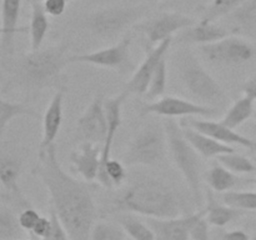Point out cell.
Instances as JSON below:
<instances>
[{
    "mask_svg": "<svg viewBox=\"0 0 256 240\" xmlns=\"http://www.w3.org/2000/svg\"><path fill=\"white\" fill-rule=\"evenodd\" d=\"M34 174L49 194V205L69 234L70 240H92L96 208L89 188L68 174L60 165L55 145L39 149Z\"/></svg>",
    "mask_w": 256,
    "mask_h": 240,
    "instance_id": "6da1fadb",
    "label": "cell"
},
{
    "mask_svg": "<svg viewBox=\"0 0 256 240\" xmlns=\"http://www.w3.org/2000/svg\"><path fill=\"white\" fill-rule=\"evenodd\" d=\"M108 212H134L148 218L180 216L182 202L179 194L162 179L142 178L114 198Z\"/></svg>",
    "mask_w": 256,
    "mask_h": 240,
    "instance_id": "7a4b0ae2",
    "label": "cell"
},
{
    "mask_svg": "<svg viewBox=\"0 0 256 240\" xmlns=\"http://www.w3.org/2000/svg\"><path fill=\"white\" fill-rule=\"evenodd\" d=\"M69 42L30 50L19 58L12 69V85L28 96H35L42 90L56 86L65 66L70 64Z\"/></svg>",
    "mask_w": 256,
    "mask_h": 240,
    "instance_id": "3957f363",
    "label": "cell"
},
{
    "mask_svg": "<svg viewBox=\"0 0 256 240\" xmlns=\"http://www.w3.org/2000/svg\"><path fill=\"white\" fill-rule=\"evenodd\" d=\"M166 132L169 154L176 169L182 172L192 192L195 202L202 200V155L188 142L182 132V124H178L172 118H165L162 122Z\"/></svg>",
    "mask_w": 256,
    "mask_h": 240,
    "instance_id": "277c9868",
    "label": "cell"
},
{
    "mask_svg": "<svg viewBox=\"0 0 256 240\" xmlns=\"http://www.w3.org/2000/svg\"><path fill=\"white\" fill-rule=\"evenodd\" d=\"M178 60L180 80L196 102L219 109L226 105L228 96L222 88L192 52H182Z\"/></svg>",
    "mask_w": 256,
    "mask_h": 240,
    "instance_id": "5b68a950",
    "label": "cell"
},
{
    "mask_svg": "<svg viewBox=\"0 0 256 240\" xmlns=\"http://www.w3.org/2000/svg\"><path fill=\"white\" fill-rule=\"evenodd\" d=\"M168 152L169 146L164 124L152 120L132 138L124 152L122 162L128 166H154L164 162Z\"/></svg>",
    "mask_w": 256,
    "mask_h": 240,
    "instance_id": "8992f818",
    "label": "cell"
},
{
    "mask_svg": "<svg viewBox=\"0 0 256 240\" xmlns=\"http://www.w3.org/2000/svg\"><path fill=\"white\" fill-rule=\"evenodd\" d=\"M144 6H110L92 12L85 26L100 39H115L144 16Z\"/></svg>",
    "mask_w": 256,
    "mask_h": 240,
    "instance_id": "52a82bcc",
    "label": "cell"
},
{
    "mask_svg": "<svg viewBox=\"0 0 256 240\" xmlns=\"http://www.w3.org/2000/svg\"><path fill=\"white\" fill-rule=\"evenodd\" d=\"M130 46H132V35L126 34L112 46L92 52L72 55L70 62L92 64L96 66L116 70L119 74H126L134 70V62L130 54Z\"/></svg>",
    "mask_w": 256,
    "mask_h": 240,
    "instance_id": "ba28073f",
    "label": "cell"
},
{
    "mask_svg": "<svg viewBox=\"0 0 256 240\" xmlns=\"http://www.w3.org/2000/svg\"><path fill=\"white\" fill-rule=\"evenodd\" d=\"M202 56L215 65H242L254 58L255 48L242 38L229 35L219 42L200 46Z\"/></svg>",
    "mask_w": 256,
    "mask_h": 240,
    "instance_id": "9c48e42d",
    "label": "cell"
},
{
    "mask_svg": "<svg viewBox=\"0 0 256 240\" xmlns=\"http://www.w3.org/2000/svg\"><path fill=\"white\" fill-rule=\"evenodd\" d=\"M220 112L219 108L208 106L200 102L178 96H164L155 102H146L140 109V115H158L164 118L200 116L215 118Z\"/></svg>",
    "mask_w": 256,
    "mask_h": 240,
    "instance_id": "30bf717a",
    "label": "cell"
},
{
    "mask_svg": "<svg viewBox=\"0 0 256 240\" xmlns=\"http://www.w3.org/2000/svg\"><path fill=\"white\" fill-rule=\"evenodd\" d=\"M194 24L195 20L188 15L176 12H164L152 19L139 22L135 25V29L145 35L149 46H155Z\"/></svg>",
    "mask_w": 256,
    "mask_h": 240,
    "instance_id": "8fae6325",
    "label": "cell"
},
{
    "mask_svg": "<svg viewBox=\"0 0 256 240\" xmlns=\"http://www.w3.org/2000/svg\"><path fill=\"white\" fill-rule=\"evenodd\" d=\"M22 169V160L14 154L2 150L0 156V182L2 185V198L9 206L24 210L32 208L19 185V176Z\"/></svg>",
    "mask_w": 256,
    "mask_h": 240,
    "instance_id": "7c38bea8",
    "label": "cell"
},
{
    "mask_svg": "<svg viewBox=\"0 0 256 240\" xmlns=\"http://www.w3.org/2000/svg\"><path fill=\"white\" fill-rule=\"evenodd\" d=\"M108 134V119L105 112V99L98 94L88 105L85 112L76 122L75 136L80 142H90L102 144Z\"/></svg>",
    "mask_w": 256,
    "mask_h": 240,
    "instance_id": "4fadbf2b",
    "label": "cell"
},
{
    "mask_svg": "<svg viewBox=\"0 0 256 240\" xmlns=\"http://www.w3.org/2000/svg\"><path fill=\"white\" fill-rule=\"evenodd\" d=\"M172 42V38L164 40V42H159L155 46H149L150 49L148 50L146 56L142 60V64L135 69L134 74L130 78L129 82L125 85L122 92L129 96V95H145L149 88L150 80H152V75H154L155 70L159 66L162 59H165L168 50L170 49Z\"/></svg>",
    "mask_w": 256,
    "mask_h": 240,
    "instance_id": "5bb4252c",
    "label": "cell"
},
{
    "mask_svg": "<svg viewBox=\"0 0 256 240\" xmlns=\"http://www.w3.org/2000/svg\"><path fill=\"white\" fill-rule=\"evenodd\" d=\"M182 126L192 128L198 132L206 134L214 138L218 142L226 145H240V146L249 149L252 152H256V142L250 138L244 136L240 132H235V129L226 126L224 122H215L210 119H200V118L189 116L188 119L182 122Z\"/></svg>",
    "mask_w": 256,
    "mask_h": 240,
    "instance_id": "9a60e30c",
    "label": "cell"
},
{
    "mask_svg": "<svg viewBox=\"0 0 256 240\" xmlns=\"http://www.w3.org/2000/svg\"><path fill=\"white\" fill-rule=\"evenodd\" d=\"M206 215V212H194L185 216L158 219L148 218L146 222L154 232L155 240H189L192 226Z\"/></svg>",
    "mask_w": 256,
    "mask_h": 240,
    "instance_id": "2e32d148",
    "label": "cell"
},
{
    "mask_svg": "<svg viewBox=\"0 0 256 240\" xmlns=\"http://www.w3.org/2000/svg\"><path fill=\"white\" fill-rule=\"evenodd\" d=\"M75 172L86 182L98 180L102 165V146L90 142H80L78 149L72 150L69 156Z\"/></svg>",
    "mask_w": 256,
    "mask_h": 240,
    "instance_id": "e0dca14e",
    "label": "cell"
},
{
    "mask_svg": "<svg viewBox=\"0 0 256 240\" xmlns=\"http://www.w3.org/2000/svg\"><path fill=\"white\" fill-rule=\"evenodd\" d=\"M232 34H236V32L229 25H220L216 22H205L200 20L198 24L195 22L194 25L182 30V34L178 38V42L205 45L219 42Z\"/></svg>",
    "mask_w": 256,
    "mask_h": 240,
    "instance_id": "ac0fdd59",
    "label": "cell"
},
{
    "mask_svg": "<svg viewBox=\"0 0 256 240\" xmlns=\"http://www.w3.org/2000/svg\"><path fill=\"white\" fill-rule=\"evenodd\" d=\"M126 98L128 95L122 92L116 96L105 99V112H106L108 119V134L106 138H105V142L102 145V165H100V170L106 164L108 160L112 159L110 155H112V144H114L115 136H116L118 132H119L120 126H122V104H124V100Z\"/></svg>",
    "mask_w": 256,
    "mask_h": 240,
    "instance_id": "d6986e66",
    "label": "cell"
},
{
    "mask_svg": "<svg viewBox=\"0 0 256 240\" xmlns=\"http://www.w3.org/2000/svg\"><path fill=\"white\" fill-rule=\"evenodd\" d=\"M62 104H64V90L58 89L50 100L42 116V139L39 149L54 144L62 124Z\"/></svg>",
    "mask_w": 256,
    "mask_h": 240,
    "instance_id": "ffe728a7",
    "label": "cell"
},
{
    "mask_svg": "<svg viewBox=\"0 0 256 240\" xmlns=\"http://www.w3.org/2000/svg\"><path fill=\"white\" fill-rule=\"evenodd\" d=\"M22 0H2V50L12 55L15 48V34L19 32Z\"/></svg>",
    "mask_w": 256,
    "mask_h": 240,
    "instance_id": "44dd1931",
    "label": "cell"
},
{
    "mask_svg": "<svg viewBox=\"0 0 256 240\" xmlns=\"http://www.w3.org/2000/svg\"><path fill=\"white\" fill-rule=\"evenodd\" d=\"M182 132H184V135L188 139V142H189L190 144L194 146V149L196 150L202 158H205V159L218 158L222 154L236 152L234 146L222 144V142L215 140L214 138L209 136V135L206 134H202V132L192 129V128L182 126Z\"/></svg>",
    "mask_w": 256,
    "mask_h": 240,
    "instance_id": "7402d4cb",
    "label": "cell"
},
{
    "mask_svg": "<svg viewBox=\"0 0 256 240\" xmlns=\"http://www.w3.org/2000/svg\"><path fill=\"white\" fill-rule=\"evenodd\" d=\"M205 212H206L205 218H206L210 225L222 228L229 224V222H232V220L236 219V218L242 216L244 210L229 206L225 202L220 204L215 199L212 190L209 189L206 192V208H205Z\"/></svg>",
    "mask_w": 256,
    "mask_h": 240,
    "instance_id": "603a6c76",
    "label": "cell"
},
{
    "mask_svg": "<svg viewBox=\"0 0 256 240\" xmlns=\"http://www.w3.org/2000/svg\"><path fill=\"white\" fill-rule=\"evenodd\" d=\"M49 26V20H48V14L44 9V4L40 0H32L30 25L28 28L32 50H38L42 48Z\"/></svg>",
    "mask_w": 256,
    "mask_h": 240,
    "instance_id": "cb8c5ba5",
    "label": "cell"
},
{
    "mask_svg": "<svg viewBox=\"0 0 256 240\" xmlns=\"http://www.w3.org/2000/svg\"><path fill=\"white\" fill-rule=\"evenodd\" d=\"M226 25L235 32H250L256 29V0H246L239 8L225 16Z\"/></svg>",
    "mask_w": 256,
    "mask_h": 240,
    "instance_id": "d4e9b609",
    "label": "cell"
},
{
    "mask_svg": "<svg viewBox=\"0 0 256 240\" xmlns=\"http://www.w3.org/2000/svg\"><path fill=\"white\" fill-rule=\"evenodd\" d=\"M239 182L240 179L238 178V175L235 172H230L229 169H226L219 162H215L206 172V182L212 188V192H232L239 184Z\"/></svg>",
    "mask_w": 256,
    "mask_h": 240,
    "instance_id": "484cf974",
    "label": "cell"
},
{
    "mask_svg": "<svg viewBox=\"0 0 256 240\" xmlns=\"http://www.w3.org/2000/svg\"><path fill=\"white\" fill-rule=\"evenodd\" d=\"M116 222L132 240H155L149 224L142 222L134 212H116Z\"/></svg>",
    "mask_w": 256,
    "mask_h": 240,
    "instance_id": "4316f807",
    "label": "cell"
},
{
    "mask_svg": "<svg viewBox=\"0 0 256 240\" xmlns=\"http://www.w3.org/2000/svg\"><path fill=\"white\" fill-rule=\"evenodd\" d=\"M19 116H29L40 119V114L25 102H14L2 98L0 100V132L4 134L8 125Z\"/></svg>",
    "mask_w": 256,
    "mask_h": 240,
    "instance_id": "83f0119b",
    "label": "cell"
},
{
    "mask_svg": "<svg viewBox=\"0 0 256 240\" xmlns=\"http://www.w3.org/2000/svg\"><path fill=\"white\" fill-rule=\"evenodd\" d=\"M252 115H254V100L244 95L232 102V106L226 110L222 116V122L232 129H236L246 120H249Z\"/></svg>",
    "mask_w": 256,
    "mask_h": 240,
    "instance_id": "f1b7e54d",
    "label": "cell"
},
{
    "mask_svg": "<svg viewBox=\"0 0 256 240\" xmlns=\"http://www.w3.org/2000/svg\"><path fill=\"white\" fill-rule=\"evenodd\" d=\"M25 230L10 206H0V240H22Z\"/></svg>",
    "mask_w": 256,
    "mask_h": 240,
    "instance_id": "f546056e",
    "label": "cell"
},
{
    "mask_svg": "<svg viewBox=\"0 0 256 240\" xmlns=\"http://www.w3.org/2000/svg\"><path fill=\"white\" fill-rule=\"evenodd\" d=\"M246 0H212L205 6L202 22H215L234 12Z\"/></svg>",
    "mask_w": 256,
    "mask_h": 240,
    "instance_id": "4dcf8cb0",
    "label": "cell"
},
{
    "mask_svg": "<svg viewBox=\"0 0 256 240\" xmlns=\"http://www.w3.org/2000/svg\"><path fill=\"white\" fill-rule=\"evenodd\" d=\"M218 162L222 165H224L226 169L230 172H235V174H250L256 170L254 162L249 159V158L244 156L242 154H238L236 152H228V154H222L216 158Z\"/></svg>",
    "mask_w": 256,
    "mask_h": 240,
    "instance_id": "1f68e13d",
    "label": "cell"
},
{
    "mask_svg": "<svg viewBox=\"0 0 256 240\" xmlns=\"http://www.w3.org/2000/svg\"><path fill=\"white\" fill-rule=\"evenodd\" d=\"M168 84V66L166 60L162 59L159 66L155 70L154 75H152V80H150L149 88L145 94V98L148 100H158L164 95L165 90H166Z\"/></svg>",
    "mask_w": 256,
    "mask_h": 240,
    "instance_id": "d6a6232c",
    "label": "cell"
},
{
    "mask_svg": "<svg viewBox=\"0 0 256 240\" xmlns=\"http://www.w3.org/2000/svg\"><path fill=\"white\" fill-rule=\"evenodd\" d=\"M222 202L240 210L256 212V192H228L222 195Z\"/></svg>",
    "mask_w": 256,
    "mask_h": 240,
    "instance_id": "836d02e7",
    "label": "cell"
},
{
    "mask_svg": "<svg viewBox=\"0 0 256 240\" xmlns=\"http://www.w3.org/2000/svg\"><path fill=\"white\" fill-rule=\"evenodd\" d=\"M92 240H125V232L122 226L112 222H98L92 230Z\"/></svg>",
    "mask_w": 256,
    "mask_h": 240,
    "instance_id": "e575fe53",
    "label": "cell"
},
{
    "mask_svg": "<svg viewBox=\"0 0 256 240\" xmlns=\"http://www.w3.org/2000/svg\"><path fill=\"white\" fill-rule=\"evenodd\" d=\"M49 214L50 219H52V230H50L49 234L44 238L42 240H69V234L65 230L64 225L62 224L60 219L58 218L56 212L49 205Z\"/></svg>",
    "mask_w": 256,
    "mask_h": 240,
    "instance_id": "d590c367",
    "label": "cell"
},
{
    "mask_svg": "<svg viewBox=\"0 0 256 240\" xmlns=\"http://www.w3.org/2000/svg\"><path fill=\"white\" fill-rule=\"evenodd\" d=\"M40 218L42 216H40V214L34 208H28V209H24L20 212L19 222L25 232H32V229L35 228L36 222H39Z\"/></svg>",
    "mask_w": 256,
    "mask_h": 240,
    "instance_id": "8d00e7d4",
    "label": "cell"
},
{
    "mask_svg": "<svg viewBox=\"0 0 256 240\" xmlns=\"http://www.w3.org/2000/svg\"><path fill=\"white\" fill-rule=\"evenodd\" d=\"M190 240H210L209 232V222L206 218L200 219L196 224L192 226L190 232Z\"/></svg>",
    "mask_w": 256,
    "mask_h": 240,
    "instance_id": "74e56055",
    "label": "cell"
},
{
    "mask_svg": "<svg viewBox=\"0 0 256 240\" xmlns=\"http://www.w3.org/2000/svg\"><path fill=\"white\" fill-rule=\"evenodd\" d=\"M66 0H44V9L50 16H60L66 9Z\"/></svg>",
    "mask_w": 256,
    "mask_h": 240,
    "instance_id": "f35d334b",
    "label": "cell"
},
{
    "mask_svg": "<svg viewBox=\"0 0 256 240\" xmlns=\"http://www.w3.org/2000/svg\"><path fill=\"white\" fill-rule=\"evenodd\" d=\"M50 230H52V219H50V218L42 216L39 219V222H36V225H35V228L32 229V232L35 236L44 239V238L49 234Z\"/></svg>",
    "mask_w": 256,
    "mask_h": 240,
    "instance_id": "ab89813d",
    "label": "cell"
},
{
    "mask_svg": "<svg viewBox=\"0 0 256 240\" xmlns=\"http://www.w3.org/2000/svg\"><path fill=\"white\" fill-rule=\"evenodd\" d=\"M222 240H250L252 238L249 236L246 232L244 230H232V232H225L222 235Z\"/></svg>",
    "mask_w": 256,
    "mask_h": 240,
    "instance_id": "60d3db41",
    "label": "cell"
},
{
    "mask_svg": "<svg viewBox=\"0 0 256 240\" xmlns=\"http://www.w3.org/2000/svg\"><path fill=\"white\" fill-rule=\"evenodd\" d=\"M242 92H244L245 96L250 98L255 102L256 100V75L252 76V79L248 80L244 85H242Z\"/></svg>",
    "mask_w": 256,
    "mask_h": 240,
    "instance_id": "b9f144b4",
    "label": "cell"
},
{
    "mask_svg": "<svg viewBox=\"0 0 256 240\" xmlns=\"http://www.w3.org/2000/svg\"><path fill=\"white\" fill-rule=\"evenodd\" d=\"M254 129L256 130V112H254Z\"/></svg>",
    "mask_w": 256,
    "mask_h": 240,
    "instance_id": "7bdbcfd3",
    "label": "cell"
},
{
    "mask_svg": "<svg viewBox=\"0 0 256 240\" xmlns=\"http://www.w3.org/2000/svg\"><path fill=\"white\" fill-rule=\"evenodd\" d=\"M250 240H256V232H255V235H254V236H252V239H250Z\"/></svg>",
    "mask_w": 256,
    "mask_h": 240,
    "instance_id": "ee69618b",
    "label": "cell"
},
{
    "mask_svg": "<svg viewBox=\"0 0 256 240\" xmlns=\"http://www.w3.org/2000/svg\"><path fill=\"white\" fill-rule=\"evenodd\" d=\"M66 2H74V0H66Z\"/></svg>",
    "mask_w": 256,
    "mask_h": 240,
    "instance_id": "f6af8a7d",
    "label": "cell"
},
{
    "mask_svg": "<svg viewBox=\"0 0 256 240\" xmlns=\"http://www.w3.org/2000/svg\"><path fill=\"white\" fill-rule=\"evenodd\" d=\"M255 184H256V180H255Z\"/></svg>",
    "mask_w": 256,
    "mask_h": 240,
    "instance_id": "bcb514c9",
    "label": "cell"
},
{
    "mask_svg": "<svg viewBox=\"0 0 256 240\" xmlns=\"http://www.w3.org/2000/svg\"></svg>",
    "mask_w": 256,
    "mask_h": 240,
    "instance_id": "7dc6e473",
    "label": "cell"
}]
</instances>
